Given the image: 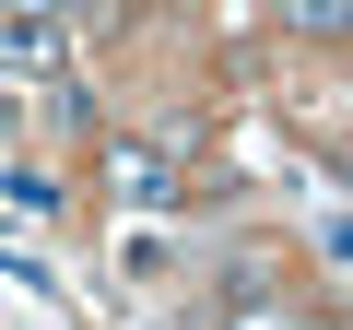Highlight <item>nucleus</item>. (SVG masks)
I'll list each match as a JSON object with an SVG mask.
<instances>
[{"label": "nucleus", "instance_id": "6", "mask_svg": "<svg viewBox=\"0 0 353 330\" xmlns=\"http://www.w3.org/2000/svg\"><path fill=\"white\" fill-rule=\"evenodd\" d=\"M12 118H24V95H0V142H12Z\"/></svg>", "mask_w": 353, "mask_h": 330}, {"label": "nucleus", "instance_id": "4", "mask_svg": "<svg viewBox=\"0 0 353 330\" xmlns=\"http://www.w3.org/2000/svg\"><path fill=\"white\" fill-rule=\"evenodd\" d=\"M283 24H318V36H341V0H283Z\"/></svg>", "mask_w": 353, "mask_h": 330}, {"label": "nucleus", "instance_id": "1", "mask_svg": "<svg viewBox=\"0 0 353 330\" xmlns=\"http://www.w3.org/2000/svg\"><path fill=\"white\" fill-rule=\"evenodd\" d=\"M0 48L12 59H59V0H0Z\"/></svg>", "mask_w": 353, "mask_h": 330}, {"label": "nucleus", "instance_id": "3", "mask_svg": "<svg viewBox=\"0 0 353 330\" xmlns=\"http://www.w3.org/2000/svg\"><path fill=\"white\" fill-rule=\"evenodd\" d=\"M0 213H36V224H48V213H59V189L36 177V165H12V177H0Z\"/></svg>", "mask_w": 353, "mask_h": 330}, {"label": "nucleus", "instance_id": "5", "mask_svg": "<svg viewBox=\"0 0 353 330\" xmlns=\"http://www.w3.org/2000/svg\"><path fill=\"white\" fill-rule=\"evenodd\" d=\"M224 330H283V318H271V307H236V318H224Z\"/></svg>", "mask_w": 353, "mask_h": 330}, {"label": "nucleus", "instance_id": "2", "mask_svg": "<svg viewBox=\"0 0 353 330\" xmlns=\"http://www.w3.org/2000/svg\"><path fill=\"white\" fill-rule=\"evenodd\" d=\"M118 189H130L141 213H165V201H176V165H165V153H118Z\"/></svg>", "mask_w": 353, "mask_h": 330}]
</instances>
